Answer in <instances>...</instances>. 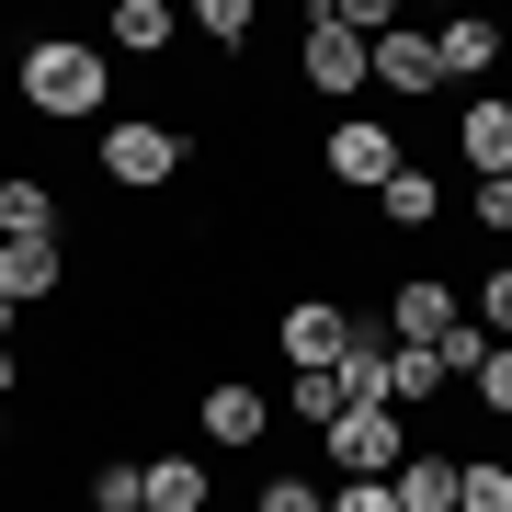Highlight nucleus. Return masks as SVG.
I'll use <instances>...</instances> for the list:
<instances>
[{
  "mask_svg": "<svg viewBox=\"0 0 512 512\" xmlns=\"http://www.w3.org/2000/svg\"><path fill=\"white\" fill-rule=\"evenodd\" d=\"M387 490H399V512H456V444H410Z\"/></svg>",
  "mask_w": 512,
  "mask_h": 512,
  "instance_id": "nucleus-17",
  "label": "nucleus"
},
{
  "mask_svg": "<svg viewBox=\"0 0 512 512\" xmlns=\"http://www.w3.org/2000/svg\"><path fill=\"white\" fill-rule=\"evenodd\" d=\"M342 410H353V399H342V365H330V376H285V387H274V421H296L308 444H319Z\"/></svg>",
  "mask_w": 512,
  "mask_h": 512,
  "instance_id": "nucleus-18",
  "label": "nucleus"
},
{
  "mask_svg": "<svg viewBox=\"0 0 512 512\" xmlns=\"http://www.w3.org/2000/svg\"><path fill=\"white\" fill-rule=\"evenodd\" d=\"M467 183H512V92H456V126H444Z\"/></svg>",
  "mask_w": 512,
  "mask_h": 512,
  "instance_id": "nucleus-10",
  "label": "nucleus"
},
{
  "mask_svg": "<svg viewBox=\"0 0 512 512\" xmlns=\"http://www.w3.org/2000/svg\"><path fill=\"white\" fill-rule=\"evenodd\" d=\"M194 160H205V137L183 126V114H114V126H92V171L126 205H160Z\"/></svg>",
  "mask_w": 512,
  "mask_h": 512,
  "instance_id": "nucleus-2",
  "label": "nucleus"
},
{
  "mask_svg": "<svg viewBox=\"0 0 512 512\" xmlns=\"http://www.w3.org/2000/svg\"><path fill=\"white\" fill-rule=\"evenodd\" d=\"M12 319H23V308H0V342H12Z\"/></svg>",
  "mask_w": 512,
  "mask_h": 512,
  "instance_id": "nucleus-29",
  "label": "nucleus"
},
{
  "mask_svg": "<svg viewBox=\"0 0 512 512\" xmlns=\"http://www.w3.org/2000/svg\"><path fill=\"white\" fill-rule=\"evenodd\" d=\"M12 399H23V353L0 342V410H12Z\"/></svg>",
  "mask_w": 512,
  "mask_h": 512,
  "instance_id": "nucleus-27",
  "label": "nucleus"
},
{
  "mask_svg": "<svg viewBox=\"0 0 512 512\" xmlns=\"http://www.w3.org/2000/svg\"><path fill=\"white\" fill-rule=\"evenodd\" d=\"M251 23H262L251 0H194V35L217 46V57H239V46H251Z\"/></svg>",
  "mask_w": 512,
  "mask_h": 512,
  "instance_id": "nucleus-23",
  "label": "nucleus"
},
{
  "mask_svg": "<svg viewBox=\"0 0 512 512\" xmlns=\"http://www.w3.org/2000/svg\"><path fill=\"white\" fill-rule=\"evenodd\" d=\"M251 512H330V478H319V467H274V478L251 490Z\"/></svg>",
  "mask_w": 512,
  "mask_h": 512,
  "instance_id": "nucleus-20",
  "label": "nucleus"
},
{
  "mask_svg": "<svg viewBox=\"0 0 512 512\" xmlns=\"http://www.w3.org/2000/svg\"><path fill=\"white\" fill-rule=\"evenodd\" d=\"M501 69H512V57H501Z\"/></svg>",
  "mask_w": 512,
  "mask_h": 512,
  "instance_id": "nucleus-32",
  "label": "nucleus"
},
{
  "mask_svg": "<svg viewBox=\"0 0 512 512\" xmlns=\"http://www.w3.org/2000/svg\"><path fill=\"white\" fill-rule=\"evenodd\" d=\"M262 330H274V365H285V376H330V365L353 353V308L319 296V285H308V296H274Z\"/></svg>",
  "mask_w": 512,
  "mask_h": 512,
  "instance_id": "nucleus-4",
  "label": "nucleus"
},
{
  "mask_svg": "<svg viewBox=\"0 0 512 512\" xmlns=\"http://www.w3.org/2000/svg\"><path fill=\"white\" fill-rule=\"evenodd\" d=\"M456 228H478V239L512 251V183H456Z\"/></svg>",
  "mask_w": 512,
  "mask_h": 512,
  "instance_id": "nucleus-22",
  "label": "nucleus"
},
{
  "mask_svg": "<svg viewBox=\"0 0 512 512\" xmlns=\"http://www.w3.org/2000/svg\"><path fill=\"white\" fill-rule=\"evenodd\" d=\"M501 262H512V251H501Z\"/></svg>",
  "mask_w": 512,
  "mask_h": 512,
  "instance_id": "nucleus-34",
  "label": "nucleus"
},
{
  "mask_svg": "<svg viewBox=\"0 0 512 512\" xmlns=\"http://www.w3.org/2000/svg\"><path fill=\"white\" fill-rule=\"evenodd\" d=\"M80 501H92V512H148V490H137V456H92Z\"/></svg>",
  "mask_w": 512,
  "mask_h": 512,
  "instance_id": "nucleus-21",
  "label": "nucleus"
},
{
  "mask_svg": "<svg viewBox=\"0 0 512 512\" xmlns=\"http://www.w3.org/2000/svg\"><path fill=\"white\" fill-rule=\"evenodd\" d=\"M365 57H376L365 35H342V23H319V12H308V35H296V92L353 114V103H365Z\"/></svg>",
  "mask_w": 512,
  "mask_h": 512,
  "instance_id": "nucleus-9",
  "label": "nucleus"
},
{
  "mask_svg": "<svg viewBox=\"0 0 512 512\" xmlns=\"http://www.w3.org/2000/svg\"><path fill=\"white\" fill-rule=\"evenodd\" d=\"M501 467H512V433H501Z\"/></svg>",
  "mask_w": 512,
  "mask_h": 512,
  "instance_id": "nucleus-30",
  "label": "nucleus"
},
{
  "mask_svg": "<svg viewBox=\"0 0 512 512\" xmlns=\"http://www.w3.org/2000/svg\"><path fill=\"white\" fill-rule=\"evenodd\" d=\"M12 444H23V433H12V410H0V467H12Z\"/></svg>",
  "mask_w": 512,
  "mask_h": 512,
  "instance_id": "nucleus-28",
  "label": "nucleus"
},
{
  "mask_svg": "<svg viewBox=\"0 0 512 512\" xmlns=\"http://www.w3.org/2000/svg\"><path fill=\"white\" fill-rule=\"evenodd\" d=\"M421 35H433V57H444L456 92H490V69L512 57V23H490V12H444V23H421Z\"/></svg>",
  "mask_w": 512,
  "mask_h": 512,
  "instance_id": "nucleus-12",
  "label": "nucleus"
},
{
  "mask_svg": "<svg viewBox=\"0 0 512 512\" xmlns=\"http://www.w3.org/2000/svg\"><path fill=\"white\" fill-rule=\"evenodd\" d=\"M69 512H92V501H69Z\"/></svg>",
  "mask_w": 512,
  "mask_h": 512,
  "instance_id": "nucleus-31",
  "label": "nucleus"
},
{
  "mask_svg": "<svg viewBox=\"0 0 512 512\" xmlns=\"http://www.w3.org/2000/svg\"><path fill=\"white\" fill-rule=\"evenodd\" d=\"M456 410H467V421H501V433H512V342H490V365L456 387Z\"/></svg>",
  "mask_w": 512,
  "mask_h": 512,
  "instance_id": "nucleus-19",
  "label": "nucleus"
},
{
  "mask_svg": "<svg viewBox=\"0 0 512 512\" xmlns=\"http://www.w3.org/2000/svg\"><path fill=\"white\" fill-rule=\"evenodd\" d=\"M80 285V251L69 239H0V308H46V296Z\"/></svg>",
  "mask_w": 512,
  "mask_h": 512,
  "instance_id": "nucleus-13",
  "label": "nucleus"
},
{
  "mask_svg": "<svg viewBox=\"0 0 512 512\" xmlns=\"http://www.w3.org/2000/svg\"><path fill=\"white\" fill-rule=\"evenodd\" d=\"M353 319H365V330H376V342H421V353H433V342H444V330H456V319H467V285H444V274H433V262H410V274H399V285H387V296H376V308H353Z\"/></svg>",
  "mask_w": 512,
  "mask_h": 512,
  "instance_id": "nucleus-5",
  "label": "nucleus"
},
{
  "mask_svg": "<svg viewBox=\"0 0 512 512\" xmlns=\"http://www.w3.org/2000/svg\"><path fill=\"white\" fill-rule=\"evenodd\" d=\"M467 319L490 330V342H512V262H490V274L467 285Z\"/></svg>",
  "mask_w": 512,
  "mask_h": 512,
  "instance_id": "nucleus-24",
  "label": "nucleus"
},
{
  "mask_svg": "<svg viewBox=\"0 0 512 512\" xmlns=\"http://www.w3.org/2000/svg\"><path fill=\"white\" fill-rule=\"evenodd\" d=\"M137 490H148V512H217V501H228V490H217V467H205V456H183V444L137 456Z\"/></svg>",
  "mask_w": 512,
  "mask_h": 512,
  "instance_id": "nucleus-15",
  "label": "nucleus"
},
{
  "mask_svg": "<svg viewBox=\"0 0 512 512\" xmlns=\"http://www.w3.org/2000/svg\"><path fill=\"white\" fill-rule=\"evenodd\" d=\"M410 444H421V433H410L387 399H353V410L319 433V478H399V456H410Z\"/></svg>",
  "mask_w": 512,
  "mask_h": 512,
  "instance_id": "nucleus-6",
  "label": "nucleus"
},
{
  "mask_svg": "<svg viewBox=\"0 0 512 512\" xmlns=\"http://www.w3.org/2000/svg\"><path fill=\"white\" fill-rule=\"evenodd\" d=\"M365 92H387L399 114L444 103V57H433V35H421V23H399V35H376V57H365Z\"/></svg>",
  "mask_w": 512,
  "mask_h": 512,
  "instance_id": "nucleus-11",
  "label": "nucleus"
},
{
  "mask_svg": "<svg viewBox=\"0 0 512 512\" xmlns=\"http://www.w3.org/2000/svg\"><path fill=\"white\" fill-rule=\"evenodd\" d=\"M114 57H103V35H80V23H46V35H23L12 46V103L35 114V126H69V137H92V126H114Z\"/></svg>",
  "mask_w": 512,
  "mask_h": 512,
  "instance_id": "nucleus-1",
  "label": "nucleus"
},
{
  "mask_svg": "<svg viewBox=\"0 0 512 512\" xmlns=\"http://www.w3.org/2000/svg\"><path fill=\"white\" fill-rule=\"evenodd\" d=\"M194 433L217 444V456H262V444H274V399H262L251 376H205L194 387Z\"/></svg>",
  "mask_w": 512,
  "mask_h": 512,
  "instance_id": "nucleus-8",
  "label": "nucleus"
},
{
  "mask_svg": "<svg viewBox=\"0 0 512 512\" xmlns=\"http://www.w3.org/2000/svg\"><path fill=\"white\" fill-rule=\"evenodd\" d=\"M399 160H410V126H387V114H365V103L319 126V183H342V194H365V205H376V183Z\"/></svg>",
  "mask_w": 512,
  "mask_h": 512,
  "instance_id": "nucleus-3",
  "label": "nucleus"
},
{
  "mask_svg": "<svg viewBox=\"0 0 512 512\" xmlns=\"http://www.w3.org/2000/svg\"><path fill=\"white\" fill-rule=\"evenodd\" d=\"M330 512H399V490L387 478H330Z\"/></svg>",
  "mask_w": 512,
  "mask_h": 512,
  "instance_id": "nucleus-26",
  "label": "nucleus"
},
{
  "mask_svg": "<svg viewBox=\"0 0 512 512\" xmlns=\"http://www.w3.org/2000/svg\"><path fill=\"white\" fill-rule=\"evenodd\" d=\"M444 205H456V171H444V160H399V171L376 183V228L421 251V239H444V228H456Z\"/></svg>",
  "mask_w": 512,
  "mask_h": 512,
  "instance_id": "nucleus-7",
  "label": "nucleus"
},
{
  "mask_svg": "<svg viewBox=\"0 0 512 512\" xmlns=\"http://www.w3.org/2000/svg\"><path fill=\"white\" fill-rule=\"evenodd\" d=\"M171 46H183V12H171V0H114L103 12V57L114 69H160Z\"/></svg>",
  "mask_w": 512,
  "mask_h": 512,
  "instance_id": "nucleus-14",
  "label": "nucleus"
},
{
  "mask_svg": "<svg viewBox=\"0 0 512 512\" xmlns=\"http://www.w3.org/2000/svg\"><path fill=\"white\" fill-rule=\"evenodd\" d=\"M0 239H69V217H57V183H46V171H0Z\"/></svg>",
  "mask_w": 512,
  "mask_h": 512,
  "instance_id": "nucleus-16",
  "label": "nucleus"
},
{
  "mask_svg": "<svg viewBox=\"0 0 512 512\" xmlns=\"http://www.w3.org/2000/svg\"><path fill=\"white\" fill-rule=\"evenodd\" d=\"M217 512H228V501H217Z\"/></svg>",
  "mask_w": 512,
  "mask_h": 512,
  "instance_id": "nucleus-33",
  "label": "nucleus"
},
{
  "mask_svg": "<svg viewBox=\"0 0 512 512\" xmlns=\"http://www.w3.org/2000/svg\"><path fill=\"white\" fill-rule=\"evenodd\" d=\"M433 353H444V376H456V387H467L478 365H490V330H478V319H456V330H444V342H433Z\"/></svg>",
  "mask_w": 512,
  "mask_h": 512,
  "instance_id": "nucleus-25",
  "label": "nucleus"
}]
</instances>
